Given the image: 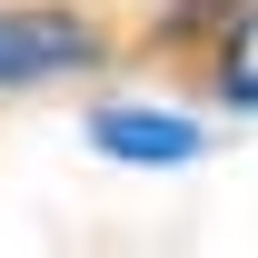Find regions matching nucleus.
Wrapping results in <instances>:
<instances>
[{"label": "nucleus", "mask_w": 258, "mask_h": 258, "mask_svg": "<svg viewBox=\"0 0 258 258\" xmlns=\"http://www.w3.org/2000/svg\"><path fill=\"white\" fill-rule=\"evenodd\" d=\"M70 70H99V20L60 10V0L0 10V90H40V80H70Z\"/></svg>", "instance_id": "f257e3e1"}, {"label": "nucleus", "mask_w": 258, "mask_h": 258, "mask_svg": "<svg viewBox=\"0 0 258 258\" xmlns=\"http://www.w3.org/2000/svg\"><path fill=\"white\" fill-rule=\"evenodd\" d=\"M90 149L119 169H189L209 149V129L179 109H149V99H109V109H90Z\"/></svg>", "instance_id": "f03ea898"}, {"label": "nucleus", "mask_w": 258, "mask_h": 258, "mask_svg": "<svg viewBox=\"0 0 258 258\" xmlns=\"http://www.w3.org/2000/svg\"><path fill=\"white\" fill-rule=\"evenodd\" d=\"M219 99L228 109H258V10H238V30L219 40Z\"/></svg>", "instance_id": "7ed1b4c3"}]
</instances>
